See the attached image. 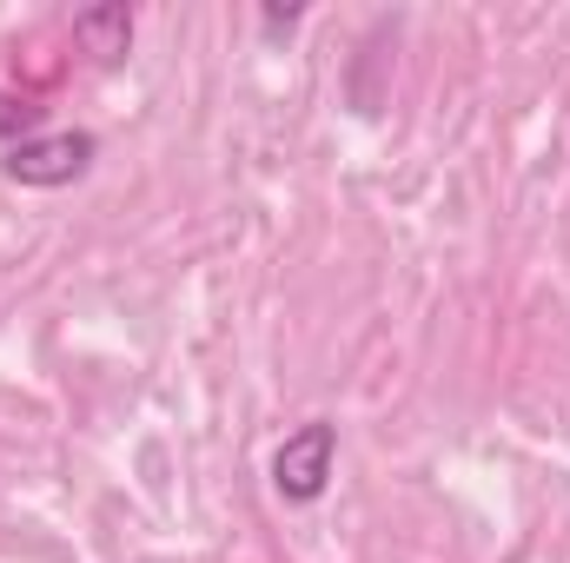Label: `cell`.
I'll return each instance as SVG.
<instances>
[{
    "label": "cell",
    "mask_w": 570,
    "mask_h": 563,
    "mask_svg": "<svg viewBox=\"0 0 570 563\" xmlns=\"http://www.w3.org/2000/svg\"><path fill=\"white\" fill-rule=\"evenodd\" d=\"M332 457H338V431H332L325 418L298 424L279 451H273V491H279L285 504H312V497H325V484H332Z\"/></svg>",
    "instance_id": "1"
},
{
    "label": "cell",
    "mask_w": 570,
    "mask_h": 563,
    "mask_svg": "<svg viewBox=\"0 0 570 563\" xmlns=\"http://www.w3.org/2000/svg\"><path fill=\"white\" fill-rule=\"evenodd\" d=\"M94 152H100L94 134H40V140H20L0 166L13 186H73L94 166Z\"/></svg>",
    "instance_id": "2"
},
{
    "label": "cell",
    "mask_w": 570,
    "mask_h": 563,
    "mask_svg": "<svg viewBox=\"0 0 570 563\" xmlns=\"http://www.w3.org/2000/svg\"><path fill=\"white\" fill-rule=\"evenodd\" d=\"M73 40H80V53H94V60H120V53L134 47V7H127V0L80 7V13H73Z\"/></svg>",
    "instance_id": "3"
},
{
    "label": "cell",
    "mask_w": 570,
    "mask_h": 563,
    "mask_svg": "<svg viewBox=\"0 0 570 563\" xmlns=\"http://www.w3.org/2000/svg\"><path fill=\"white\" fill-rule=\"evenodd\" d=\"M33 120H40V107L0 87V140H13V146H20V140H33Z\"/></svg>",
    "instance_id": "4"
}]
</instances>
